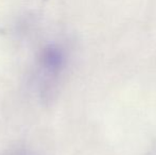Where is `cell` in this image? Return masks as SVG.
<instances>
[{"instance_id": "cell-1", "label": "cell", "mask_w": 156, "mask_h": 155, "mask_svg": "<svg viewBox=\"0 0 156 155\" xmlns=\"http://www.w3.org/2000/svg\"><path fill=\"white\" fill-rule=\"evenodd\" d=\"M39 62L43 70L49 76L54 77L63 70L66 58L61 48L51 45L43 50L39 58Z\"/></svg>"}]
</instances>
